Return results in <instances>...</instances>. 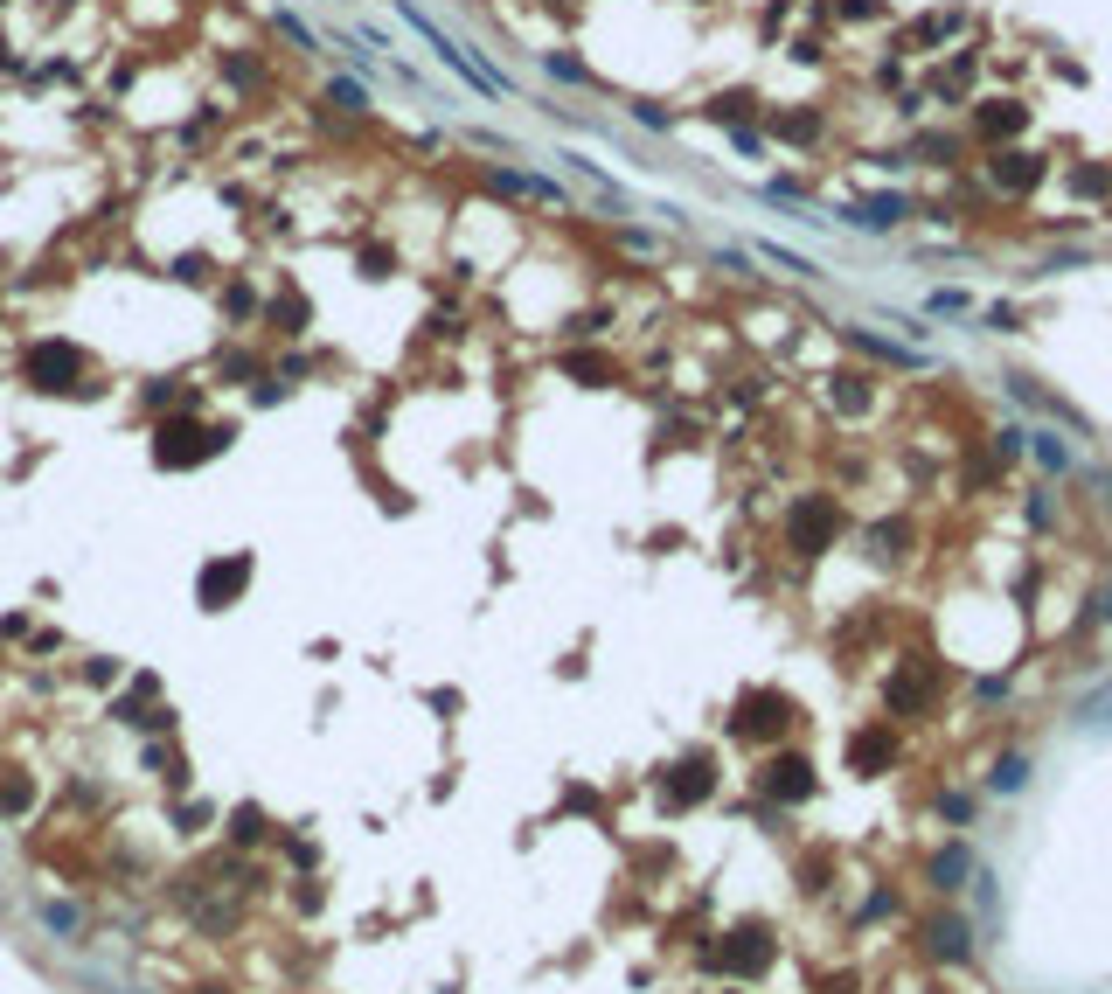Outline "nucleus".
<instances>
[{
	"mask_svg": "<svg viewBox=\"0 0 1112 994\" xmlns=\"http://www.w3.org/2000/svg\"><path fill=\"white\" fill-rule=\"evenodd\" d=\"M758 793L779 800V807H800V800H814V765L807 758H772L758 772Z\"/></svg>",
	"mask_w": 1112,
	"mask_h": 994,
	"instance_id": "nucleus-1",
	"label": "nucleus"
},
{
	"mask_svg": "<svg viewBox=\"0 0 1112 994\" xmlns=\"http://www.w3.org/2000/svg\"><path fill=\"white\" fill-rule=\"evenodd\" d=\"M834 529H841V508H834L828 494L821 501H800L793 508V550H828Z\"/></svg>",
	"mask_w": 1112,
	"mask_h": 994,
	"instance_id": "nucleus-2",
	"label": "nucleus"
},
{
	"mask_svg": "<svg viewBox=\"0 0 1112 994\" xmlns=\"http://www.w3.org/2000/svg\"><path fill=\"white\" fill-rule=\"evenodd\" d=\"M925 883L939 890V897H953V890H967L973 883V849L967 842H946V849L925 862Z\"/></svg>",
	"mask_w": 1112,
	"mask_h": 994,
	"instance_id": "nucleus-3",
	"label": "nucleus"
},
{
	"mask_svg": "<svg viewBox=\"0 0 1112 994\" xmlns=\"http://www.w3.org/2000/svg\"><path fill=\"white\" fill-rule=\"evenodd\" d=\"M765 960H772L765 932H737L730 946H716V953H709V967H730V974H765Z\"/></svg>",
	"mask_w": 1112,
	"mask_h": 994,
	"instance_id": "nucleus-4",
	"label": "nucleus"
},
{
	"mask_svg": "<svg viewBox=\"0 0 1112 994\" xmlns=\"http://www.w3.org/2000/svg\"><path fill=\"white\" fill-rule=\"evenodd\" d=\"M987 181L1008 188V195H1029V188L1043 181V160H1036V153H1001V160H987Z\"/></svg>",
	"mask_w": 1112,
	"mask_h": 994,
	"instance_id": "nucleus-5",
	"label": "nucleus"
},
{
	"mask_svg": "<svg viewBox=\"0 0 1112 994\" xmlns=\"http://www.w3.org/2000/svg\"><path fill=\"white\" fill-rule=\"evenodd\" d=\"M883 703L897 716H925V703H932V682L918 675V668H897L890 682H883Z\"/></svg>",
	"mask_w": 1112,
	"mask_h": 994,
	"instance_id": "nucleus-6",
	"label": "nucleus"
},
{
	"mask_svg": "<svg viewBox=\"0 0 1112 994\" xmlns=\"http://www.w3.org/2000/svg\"><path fill=\"white\" fill-rule=\"evenodd\" d=\"M841 223H862V230H890V223H904V195H869V202L841 209Z\"/></svg>",
	"mask_w": 1112,
	"mask_h": 994,
	"instance_id": "nucleus-7",
	"label": "nucleus"
},
{
	"mask_svg": "<svg viewBox=\"0 0 1112 994\" xmlns=\"http://www.w3.org/2000/svg\"><path fill=\"white\" fill-rule=\"evenodd\" d=\"M848 758H855V772H876V765H890V758H897V730H883V723H876V730H862V737L848 744Z\"/></svg>",
	"mask_w": 1112,
	"mask_h": 994,
	"instance_id": "nucleus-8",
	"label": "nucleus"
},
{
	"mask_svg": "<svg viewBox=\"0 0 1112 994\" xmlns=\"http://www.w3.org/2000/svg\"><path fill=\"white\" fill-rule=\"evenodd\" d=\"M967 939H973L967 918H932V925H925V946H932L939 960H967V953H973Z\"/></svg>",
	"mask_w": 1112,
	"mask_h": 994,
	"instance_id": "nucleus-9",
	"label": "nucleus"
},
{
	"mask_svg": "<svg viewBox=\"0 0 1112 994\" xmlns=\"http://www.w3.org/2000/svg\"><path fill=\"white\" fill-rule=\"evenodd\" d=\"M1022 126H1029L1022 105H987V112H973V133H980V140H1015Z\"/></svg>",
	"mask_w": 1112,
	"mask_h": 994,
	"instance_id": "nucleus-10",
	"label": "nucleus"
},
{
	"mask_svg": "<svg viewBox=\"0 0 1112 994\" xmlns=\"http://www.w3.org/2000/svg\"><path fill=\"white\" fill-rule=\"evenodd\" d=\"M1008 390H1015L1022 404H1036V411H1050V418H1064V425H1071V431H1085V418H1078V411H1071L1064 397H1050V390H1036V376H1008Z\"/></svg>",
	"mask_w": 1112,
	"mask_h": 994,
	"instance_id": "nucleus-11",
	"label": "nucleus"
},
{
	"mask_svg": "<svg viewBox=\"0 0 1112 994\" xmlns=\"http://www.w3.org/2000/svg\"><path fill=\"white\" fill-rule=\"evenodd\" d=\"M786 703H779V696H751V703H744V716H737V730H744V737H772V730H786Z\"/></svg>",
	"mask_w": 1112,
	"mask_h": 994,
	"instance_id": "nucleus-12",
	"label": "nucleus"
},
{
	"mask_svg": "<svg viewBox=\"0 0 1112 994\" xmlns=\"http://www.w3.org/2000/svg\"><path fill=\"white\" fill-rule=\"evenodd\" d=\"M848 341H855L862 355H876V362H897V369H918V355H911V348H897V341H883V334H862V327H855Z\"/></svg>",
	"mask_w": 1112,
	"mask_h": 994,
	"instance_id": "nucleus-13",
	"label": "nucleus"
},
{
	"mask_svg": "<svg viewBox=\"0 0 1112 994\" xmlns=\"http://www.w3.org/2000/svg\"><path fill=\"white\" fill-rule=\"evenodd\" d=\"M904 536H911V522H904V515H890V522H876V529H869V550H876V557H904Z\"/></svg>",
	"mask_w": 1112,
	"mask_h": 994,
	"instance_id": "nucleus-14",
	"label": "nucleus"
},
{
	"mask_svg": "<svg viewBox=\"0 0 1112 994\" xmlns=\"http://www.w3.org/2000/svg\"><path fill=\"white\" fill-rule=\"evenodd\" d=\"M1022 786H1029V758H1015V751H1008V758L987 772V793H1022Z\"/></svg>",
	"mask_w": 1112,
	"mask_h": 994,
	"instance_id": "nucleus-15",
	"label": "nucleus"
},
{
	"mask_svg": "<svg viewBox=\"0 0 1112 994\" xmlns=\"http://www.w3.org/2000/svg\"><path fill=\"white\" fill-rule=\"evenodd\" d=\"M1078 723L1085 730H1112V682L1099 689V696H1085V710H1078Z\"/></svg>",
	"mask_w": 1112,
	"mask_h": 994,
	"instance_id": "nucleus-16",
	"label": "nucleus"
},
{
	"mask_svg": "<svg viewBox=\"0 0 1112 994\" xmlns=\"http://www.w3.org/2000/svg\"><path fill=\"white\" fill-rule=\"evenodd\" d=\"M779 133H786V140H814V133H821V119H807V112H779Z\"/></svg>",
	"mask_w": 1112,
	"mask_h": 994,
	"instance_id": "nucleus-17",
	"label": "nucleus"
},
{
	"mask_svg": "<svg viewBox=\"0 0 1112 994\" xmlns=\"http://www.w3.org/2000/svg\"><path fill=\"white\" fill-rule=\"evenodd\" d=\"M973 897H980V911H987V918H1001V890H994V876H987V869H973Z\"/></svg>",
	"mask_w": 1112,
	"mask_h": 994,
	"instance_id": "nucleus-18",
	"label": "nucleus"
},
{
	"mask_svg": "<svg viewBox=\"0 0 1112 994\" xmlns=\"http://www.w3.org/2000/svg\"><path fill=\"white\" fill-rule=\"evenodd\" d=\"M42 925H49V932H77L84 918H77V904H42Z\"/></svg>",
	"mask_w": 1112,
	"mask_h": 994,
	"instance_id": "nucleus-19",
	"label": "nucleus"
},
{
	"mask_svg": "<svg viewBox=\"0 0 1112 994\" xmlns=\"http://www.w3.org/2000/svg\"><path fill=\"white\" fill-rule=\"evenodd\" d=\"M834 383H841V390H834L841 411H862V404H869V397H862V376H834Z\"/></svg>",
	"mask_w": 1112,
	"mask_h": 994,
	"instance_id": "nucleus-20",
	"label": "nucleus"
},
{
	"mask_svg": "<svg viewBox=\"0 0 1112 994\" xmlns=\"http://www.w3.org/2000/svg\"><path fill=\"white\" fill-rule=\"evenodd\" d=\"M890 911H897L890 890H869V897H862V925H869V918H890Z\"/></svg>",
	"mask_w": 1112,
	"mask_h": 994,
	"instance_id": "nucleus-21",
	"label": "nucleus"
},
{
	"mask_svg": "<svg viewBox=\"0 0 1112 994\" xmlns=\"http://www.w3.org/2000/svg\"><path fill=\"white\" fill-rule=\"evenodd\" d=\"M1029 452H1036V459H1043V466H1064V445H1057V438H1043V431H1036V438H1029Z\"/></svg>",
	"mask_w": 1112,
	"mask_h": 994,
	"instance_id": "nucleus-22",
	"label": "nucleus"
},
{
	"mask_svg": "<svg viewBox=\"0 0 1112 994\" xmlns=\"http://www.w3.org/2000/svg\"><path fill=\"white\" fill-rule=\"evenodd\" d=\"M939 814H946V821H973V800H967V793H946V800H939Z\"/></svg>",
	"mask_w": 1112,
	"mask_h": 994,
	"instance_id": "nucleus-23",
	"label": "nucleus"
},
{
	"mask_svg": "<svg viewBox=\"0 0 1112 994\" xmlns=\"http://www.w3.org/2000/svg\"><path fill=\"white\" fill-rule=\"evenodd\" d=\"M1106 619H1112V591H1106Z\"/></svg>",
	"mask_w": 1112,
	"mask_h": 994,
	"instance_id": "nucleus-24",
	"label": "nucleus"
}]
</instances>
